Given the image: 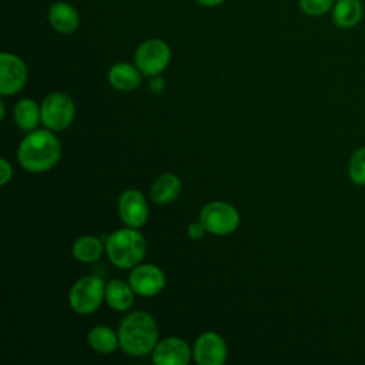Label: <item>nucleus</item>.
Wrapping results in <instances>:
<instances>
[{
	"label": "nucleus",
	"mask_w": 365,
	"mask_h": 365,
	"mask_svg": "<svg viewBox=\"0 0 365 365\" xmlns=\"http://www.w3.org/2000/svg\"><path fill=\"white\" fill-rule=\"evenodd\" d=\"M134 289L121 279H111L106 285V301L115 311H127L134 302Z\"/></svg>",
	"instance_id": "nucleus-17"
},
{
	"label": "nucleus",
	"mask_w": 365,
	"mask_h": 365,
	"mask_svg": "<svg viewBox=\"0 0 365 365\" xmlns=\"http://www.w3.org/2000/svg\"><path fill=\"white\" fill-rule=\"evenodd\" d=\"M61 155V144L51 130H33L19 145L17 160L30 173L53 168Z\"/></svg>",
	"instance_id": "nucleus-1"
},
{
	"label": "nucleus",
	"mask_w": 365,
	"mask_h": 365,
	"mask_svg": "<svg viewBox=\"0 0 365 365\" xmlns=\"http://www.w3.org/2000/svg\"><path fill=\"white\" fill-rule=\"evenodd\" d=\"M332 21L339 29L355 27L364 14V6L361 0H336L331 10Z\"/></svg>",
	"instance_id": "nucleus-14"
},
{
	"label": "nucleus",
	"mask_w": 365,
	"mask_h": 365,
	"mask_svg": "<svg viewBox=\"0 0 365 365\" xmlns=\"http://www.w3.org/2000/svg\"><path fill=\"white\" fill-rule=\"evenodd\" d=\"M145 250L147 242L143 234L131 227L113 232L106 241V252L110 261L121 269L138 265L145 255Z\"/></svg>",
	"instance_id": "nucleus-3"
},
{
	"label": "nucleus",
	"mask_w": 365,
	"mask_h": 365,
	"mask_svg": "<svg viewBox=\"0 0 365 365\" xmlns=\"http://www.w3.org/2000/svg\"><path fill=\"white\" fill-rule=\"evenodd\" d=\"M151 355L157 365H187L191 359V349L184 339L170 336L157 342Z\"/></svg>",
	"instance_id": "nucleus-12"
},
{
	"label": "nucleus",
	"mask_w": 365,
	"mask_h": 365,
	"mask_svg": "<svg viewBox=\"0 0 365 365\" xmlns=\"http://www.w3.org/2000/svg\"><path fill=\"white\" fill-rule=\"evenodd\" d=\"M204 232H205V228H204V225L201 224L200 220H198V222H191V224L188 225V237H190L191 240H200V238H202Z\"/></svg>",
	"instance_id": "nucleus-24"
},
{
	"label": "nucleus",
	"mask_w": 365,
	"mask_h": 365,
	"mask_svg": "<svg viewBox=\"0 0 365 365\" xmlns=\"http://www.w3.org/2000/svg\"><path fill=\"white\" fill-rule=\"evenodd\" d=\"M195 1H198L200 4L207 6V7H215V6H220L224 0H195Z\"/></svg>",
	"instance_id": "nucleus-26"
},
{
	"label": "nucleus",
	"mask_w": 365,
	"mask_h": 365,
	"mask_svg": "<svg viewBox=\"0 0 365 365\" xmlns=\"http://www.w3.org/2000/svg\"><path fill=\"white\" fill-rule=\"evenodd\" d=\"M27 80V67L24 61L11 53L0 54V94L13 96L19 93Z\"/></svg>",
	"instance_id": "nucleus-8"
},
{
	"label": "nucleus",
	"mask_w": 365,
	"mask_h": 365,
	"mask_svg": "<svg viewBox=\"0 0 365 365\" xmlns=\"http://www.w3.org/2000/svg\"><path fill=\"white\" fill-rule=\"evenodd\" d=\"M118 214L121 221L131 228H138L148 218V205L141 191L125 190L118 200Z\"/></svg>",
	"instance_id": "nucleus-10"
},
{
	"label": "nucleus",
	"mask_w": 365,
	"mask_h": 365,
	"mask_svg": "<svg viewBox=\"0 0 365 365\" xmlns=\"http://www.w3.org/2000/svg\"><path fill=\"white\" fill-rule=\"evenodd\" d=\"M87 341L88 345L100 354H110L115 351L120 345L118 334H115L110 327L106 325H97L91 328L87 335Z\"/></svg>",
	"instance_id": "nucleus-18"
},
{
	"label": "nucleus",
	"mask_w": 365,
	"mask_h": 365,
	"mask_svg": "<svg viewBox=\"0 0 365 365\" xmlns=\"http://www.w3.org/2000/svg\"><path fill=\"white\" fill-rule=\"evenodd\" d=\"M0 118L3 120L4 118V115H6V106H4V101H0Z\"/></svg>",
	"instance_id": "nucleus-27"
},
{
	"label": "nucleus",
	"mask_w": 365,
	"mask_h": 365,
	"mask_svg": "<svg viewBox=\"0 0 365 365\" xmlns=\"http://www.w3.org/2000/svg\"><path fill=\"white\" fill-rule=\"evenodd\" d=\"M200 221L207 232L214 235H228L238 228L240 214L237 208L228 202L212 201L201 208Z\"/></svg>",
	"instance_id": "nucleus-5"
},
{
	"label": "nucleus",
	"mask_w": 365,
	"mask_h": 365,
	"mask_svg": "<svg viewBox=\"0 0 365 365\" xmlns=\"http://www.w3.org/2000/svg\"><path fill=\"white\" fill-rule=\"evenodd\" d=\"M11 175H13L11 164L6 158H1L0 160V184L6 185L11 178Z\"/></svg>",
	"instance_id": "nucleus-23"
},
{
	"label": "nucleus",
	"mask_w": 365,
	"mask_h": 365,
	"mask_svg": "<svg viewBox=\"0 0 365 365\" xmlns=\"http://www.w3.org/2000/svg\"><path fill=\"white\" fill-rule=\"evenodd\" d=\"M40 111L46 128L51 131H63L74 118V103L66 93L56 91L44 98Z\"/></svg>",
	"instance_id": "nucleus-6"
},
{
	"label": "nucleus",
	"mask_w": 365,
	"mask_h": 365,
	"mask_svg": "<svg viewBox=\"0 0 365 365\" xmlns=\"http://www.w3.org/2000/svg\"><path fill=\"white\" fill-rule=\"evenodd\" d=\"M334 0H299V9L307 16L319 17L329 13L334 7Z\"/></svg>",
	"instance_id": "nucleus-22"
},
{
	"label": "nucleus",
	"mask_w": 365,
	"mask_h": 365,
	"mask_svg": "<svg viewBox=\"0 0 365 365\" xmlns=\"http://www.w3.org/2000/svg\"><path fill=\"white\" fill-rule=\"evenodd\" d=\"M117 334L121 349L133 356H143L153 352L158 342L157 324L154 318L144 311L128 314L121 321Z\"/></svg>",
	"instance_id": "nucleus-2"
},
{
	"label": "nucleus",
	"mask_w": 365,
	"mask_h": 365,
	"mask_svg": "<svg viewBox=\"0 0 365 365\" xmlns=\"http://www.w3.org/2000/svg\"><path fill=\"white\" fill-rule=\"evenodd\" d=\"M14 120L19 128L33 131L41 120V111L31 98H23L14 107Z\"/></svg>",
	"instance_id": "nucleus-19"
},
{
	"label": "nucleus",
	"mask_w": 365,
	"mask_h": 365,
	"mask_svg": "<svg viewBox=\"0 0 365 365\" xmlns=\"http://www.w3.org/2000/svg\"><path fill=\"white\" fill-rule=\"evenodd\" d=\"M48 20L53 29L63 34H70L76 31L80 24L78 11L66 1H57L50 6Z\"/></svg>",
	"instance_id": "nucleus-13"
},
{
	"label": "nucleus",
	"mask_w": 365,
	"mask_h": 365,
	"mask_svg": "<svg viewBox=\"0 0 365 365\" xmlns=\"http://www.w3.org/2000/svg\"><path fill=\"white\" fill-rule=\"evenodd\" d=\"M110 84L120 91H131L141 83V71L130 63H117L108 71Z\"/></svg>",
	"instance_id": "nucleus-15"
},
{
	"label": "nucleus",
	"mask_w": 365,
	"mask_h": 365,
	"mask_svg": "<svg viewBox=\"0 0 365 365\" xmlns=\"http://www.w3.org/2000/svg\"><path fill=\"white\" fill-rule=\"evenodd\" d=\"M165 87V83H164V78L161 77H155L150 81V88L154 91V93H161Z\"/></svg>",
	"instance_id": "nucleus-25"
},
{
	"label": "nucleus",
	"mask_w": 365,
	"mask_h": 365,
	"mask_svg": "<svg viewBox=\"0 0 365 365\" xmlns=\"http://www.w3.org/2000/svg\"><path fill=\"white\" fill-rule=\"evenodd\" d=\"M128 284L137 295L153 297L163 291L165 285L164 272L153 264L135 265L128 277Z\"/></svg>",
	"instance_id": "nucleus-9"
},
{
	"label": "nucleus",
	"mask_w": 365,
	"mask_h": 365,
	"mask_svg": "<svg viewBox=\"0 0 365 365\" xmlns=\"http://www.w3.org/2000/svg\"><path fill=\"white\" fill-rule=\"evenodd\" d=\"M73 255L77 261L88 264L97 261L104 251L101 241L93 235H84L76 240L73 244Z\"/></svg>",
	"instance_id": "nucleus-20"
},
{
	"label": "nucleus",
	"mask_w": 365,
	"mask_h": 365,
	"mask_svg": "<svg viewBox=\"0 0 365 365\" xmlns=\"http://www.w3.org/2000/svg\"><path fill=\"white\" fill-rule=\"evenodd\" d=\"M181 191V181L175 174L164 173L155 178L151 185L150 195L157 204H168L174 201Z\"/></svg>",
	"instance_id": "nucleus-16"
},
{
	"label": "nucleus",
	"mask_w": 365,
	"mask_h": 365,
	"mask_svg": "<svg viewBox=\"0 0 365 365\" xmlns=\"http://www.w3.org/2000/svg\"><path fill=\"white\" fill-rule=\"evenodd\" d=\"M171 51L165 41L160 38H148L141 43L135 51L134 61L144 76L160 74L170 63Z\"/></svg>",
	"instance_id": "nucleus-7"
},
{
	"label": "nucleus",
	"mask_w": 365,
	"mask_h": 365,
	"mask_svg": "<svg viewBox=\"0 0 365 365\" xmlns=\"http://www.w3.org/2000/svg\"><path fill=\"white\" fill-rule=\"evenodd\" d=\"M192 354L198 365H222L227 359V344L217 332H204L194 342Z\"/></svg>",
	"instance_id": "nucleus-11"
},
{
	"label": "nucleus",
	"mask_w": 365,
	"mask_h": 365,
	"mask_svg": "<svg viewBox=\"0 0 365 365\" xmlns=\"http://www.w3.org/2000/svg\"><path fill=\"white\" fill-rule=\"evenodd\" d=\"M106 299V284L97 275H87L74 282L68 302L74 312L86 315L94 312Z\"/></svg>",
	"instance_id": "nucleus-4"
},
{
	"label": "nucleus",
	"mask_w": 365,
	"mask_h": 365,
	"mask_svg": "<svg viewBox=\"0 0 365 365\" xmlns=\"http://www.w3.org/2000/svg\"><path fill=\"white\" fill-rule=\"evenodd\" d=\"M348 177L356 185H365V147L356 148L348 163Z\"/></svg>",
	"instance_id": "nucleus-21"
}]
</instances>
